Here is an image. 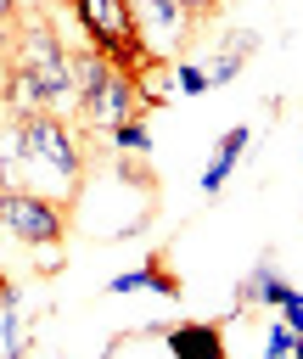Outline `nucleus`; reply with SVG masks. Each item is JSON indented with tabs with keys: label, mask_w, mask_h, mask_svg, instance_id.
Wrapping results in <instances>:
<instances>
[{
	"label": "nucleus",
	"mask_w": 303,
	"mask_h": 359,
	"mask_svg": "<svg viewBox=\"0 0 303 359\" xmlns=\"http://www.w3.org/2000/svg\"><path fill=\"white\" fill-rule=\"evenodd\" d=\"M0 236L17 241V247L67 241V208H56L34 191H0Z\"/></svg>",
	"instance_id": "5"
},
{
	"label": "nucleus",
	"mask_w": 303,
	"mask_h": 359,
	"mask_svg": "<svg viewBox=\"0 0 303 359\" xmlns=\"http://www.w3.org/2000/svg\"><path fill=\"white\" fill-rule=\"evenodd\" d=\"M129 6V22H135V45L146 62H174V50L191 39L196 17L180 6V0H123Z\"/></svg>",
	"instance_id": "6"
},
{
	"label": "nucleus",
	"mask_w": 303,
	"mask_h": 359,
	"mask_svg": "<svg viewBox=\"0 0 303 359\" xmlns=\"http://www.w3.org/2000/svg\"><path fill=\"white\" fill-rule=\"evenodd\" d=\"M17 6H22V11H45L50 0H17Z\"/></svg>",
	"instance_id": "19"
},
{
	"label": "nucleus",
	"mask_w": 303,
	"mask_h": 359,
	"mask_svg": "<svg viewBox=\"0 0 303 359\" xmlns=\"http://www.w3.org/2000/svg\"><path fill=\"white\" fill-rule=\"evenodd\" d=\"M11 297H17V286H11L6 275H0V303H11Z\"/></svg>",
	"instance_id": "18"
},
{
	"label": "nucleus",
	"mask_w": 303,
	"mask_h": 359,
	"mask_svg": "<svg viewBox=\"0 0 303 359\" xmlns=\"http://www.w3.org/2000/svg\"><path fill=\"white\" fill-rule=\"evenodd\" d=\"M67 67H73V95H79V112H73V118L90 123L95 135H112L118 123L152 112L146 95H140V84H135V73L112 67L101 50L79 45V50H67Z\"/></svg>",
	"instance_id": "2"
},
{
	"label": "nucleus",
	"mask_w": 303,
	"mask_h": 359,
	"mask_svg": "<svg viewBox=\"0 0 303 359\" xmlns=\"http://www.w3.org/2000/svg\"><path fill=\"white\" fill-rule=\"evenodd\" d=\"M275 320H286V325H292V331H297V337H303V292H297V286H292V292H286V303H281V309H275Z\"/></svg>",
	"instance_id": "15"
},
{
	"label": "nucleus",
	"mask_w": 303,
	"mask_h": 359,
	"mask_svg": "<svg viewBox=\"0 0 303 359\" xmlns=\"http://www.w3.org/2000/svg\"><path fill=\"white\" fill-rule=\"evenodd\" d=\"M247 146H252V129H247V123H236V129L219 135V146H213V157H208V168H202V180H196L202 196H219V191H224V180L236 174V163H241Z\"/></svg>",
	"instance_id": "8"
},
{
	"label": "nucleus",
	"mask_w": 303,
	"mask_h": 359,
	"mask_svg": "<svg viewBox=\"0 0 303 359\" xmlns=\"http://www.w3.org/2000/svg\"><path fill=\"white\" fill-rule=\"evenodd\" d=\"M292 342H297V331H292L286 320H269V331H264V353H292Z\"/></svg>",
	"instance_id": "14"
},
{
	"label": "nucleus",
	"mask_w": 303,
	"mask_h": 359,
	"mask_svg": "<svg viewBox=\"0 0 303 359\" xmlns=\"http://www.w3.org/2000/svg\"><path fill=\"white\" fill-rule=\"evenodd\" d=\"M17 22H22V6H17V0H0V39H11Z\"/></svg>",
	"instance_id": "16"
},
{
	"label": "nucleus",
	"mask_w": 303,
	"mask_h": 359,
	"mask_svg": "<svg viewBox=\"0 0 303 359\" xmlns=\"http://www.w3.org/2000/svg\"><path fill=\"white\" fill-rule=\"evenodd\" d=\"M264 359H286V353H264Z\"/></svg>",
	"instance_id": "20"
},
{
	"label": "nucleus",
	"mask_w": 303,
	"mask_h": 359,
	"mask_svg": "<svg viewBox=\"0 0 303 359\" xmlns=\"http://www.w3.org/2000/svg\"><path fill=\"white\" fill-rule=\"evenodd\" d=\"M252 50H258V34H247V28H241V34H230V39L202 62V67H208V84H213V90H219V84H230V79L247 67V56H252Z\"/></svg>",
	"instance_id": "9"
},
{
	"label": "nucleus",
	"mask_w": 303,
	"mask_h": 359,
	"mask_svg": "<svg viewBox=\"0 0 303 359\" xmlns=\"http://www.w3.org/2000/svg\"><path fill=\"white\" fill-rule=\"evenodd\" d=\"M0 73H6V67H0Z\"/></svg>",
	"instance_id": "23"
},
{
	"label": "nucleus",
	"mask_w": 303,
	"mask_h": 359,
	"mask_svg": "<svg viewBox=\"0 0 303 359\" xmlns=\"http://www.w3.org/2000/svg\"><path fill=\"white\" fill-rule=\"evenodd\" d=\"M107 292H112V297H123V292H157V297H180V275H168L163 264H146V269H123V275H112V280H107Z\"/></svg>",
	"instance_id": "10"
},
{
	"label": "nucleus",
	"mask_w": 303,
	"mask_h": 359,
	"mask_svg": "<svg viewBox=\"0 0 303 359\" xmlns=\"http://www.w3.org/2000/svg\"><path fill=\"white\" fill-rule=\"evenodd\" d=\"M22 123V191L73 208L84 196V135L73 129V118L39 112V118H17Z\"/></svg>",
	"instance_id": "1"
},
{
	"label": "nucleus",
	"mask_w": 303,
	"mask_h": 359,
	"mask_svg": "<svg viewBox=\"0 0 303 359\" xmlns=\"http://www.w3.org/2000/svg\"><path fill=\"white\" fill-rule=\"evenodd\" d=\"M67 6H73V22L84 28V45L101 50L112 67L135 73L146 62L140 45H135V22H129V6L123 0H67Z\"/></svg>",
	"instance_id": "4"
},
{
	"label": "nucleus",
	"mask_w": 303,
	"mask_h": 359,
	"mask_svg": "<svg viewBox=\"0 0 303 359\" xmlns=\"http://www.w3.org/2000/svg\"><path fill=\"white\" fill-rule=\"evenodd\" d=\"M0 174H6L11 191H22V123L17 118L0 123Z\"/></svg>",
	"instance_id": "12"
},
{
	"label": "nucleus",
	"mask_w": 303,
	"mask_h": 359,
	"mask_svg": "<svg viewBox=\"0 0 303 359\" xmlns=\"http://www.w3.org/2000/svg\"><path fill=\"white\" fill-rule=\"evenodd\" d=\"M11 67H22L56 118H73L79 112V95H73V67H67V45L56 39V28L45 22V11H22L17 34H11Z\"/></svg>",
	"instance_id": "3"
},
{
	"label": "nucleus",
	"mask_w": 303,
	"mask_h": 359,
	"mask_svg": "<svg viewBox=\"0 0 303 359\" xmlns=\"http://www.w3.org/2000/svg\"><path fill=\"white\" fill-rule=\"evenodd\" d=\"M6 359H11V353H6Z\"/></svg>",
	"instance_id": "22"
},
{
	"label": "nucleus",
	"mask_w": 303,
	"mask_h": 359,
	"mask_svg": "<svg viewBox=\"0 0 303 359\" xmlns=\"http://www.w3.org/2000/svg\"><path fill=\"white\" fill-rule=\"evenodd\" d=\"M0 191H11V185H6V174H0Z\"/></svg>",
	"instance_id": "21"
},
{
	"label": "nucleus",
	"mask_w": 303,
	"mask_h": 359,
	"mask_svg": "<svg viewBox=\"0 0 303 359\" xmlns=\"http://www.w3.org/2000/svg\"><path fill=\"white\" fill-rule=\"evenodd\" d=\"M168 73H174V95H208V90H213L202 62H180V56H174V67H168Z\"/></svg>",
	"instance_id": "13"
},
{
	"label": "nucleus",
	"mask_w": 303,
	"mask_h": 359,
	"mask_svg": "<svg viewBox=\"0 0 303 359\" xmlns=\"http://www.w3.org/2000/svg\"><path fill=\"white\" fill-rule=\"evenodd\" d=\"M191 17H208V11H219V0H180Z\"/></svg>",
	"instance_id": "17"
},
{
	"label": "nucleus",
	"mask_w": 303,
	"mask_h": 359,
	"mask_svg": "<svg viewBox=\"0 0 303 359\" xmlns=\"http://www.w3.org/2000/svg\"><path fill=\"white\" fill-rule=\"evenodd\" d=\"M107 146H112V157H129V163L140 157V163H146V157H152V129H146V118L118 123V129L107 135Z\"/></svg>",
	"instance_id": "11"
},
{
	"label": "nucleus",
	"mask_w": 303,
	"mask_h": 359,
	"mask_svg": "<svg viewBox=\"0 0 303 359\" xmlns=\"http://www.w3.org/2000/svg\"><path fill=\"white\" fill-rule=\"evenodd\" d=\"M163 348L174 359H224V331L213 320H180L163 331Z\"/></svg>",
	"instance_id": "7"
}]
</instances>
